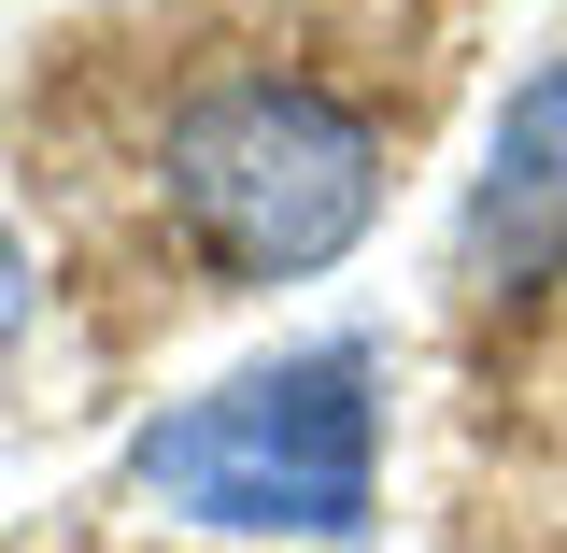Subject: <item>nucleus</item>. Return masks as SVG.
Instances as JSON below:
<instances>
[{"label": "nucleus", "mask_w": 567, "mask_h": 553, "mask_svg": "<svg viewBox=\"0 0 567 553\" xmlns=\"http://www.w3.org/2000/svg\"><path fill=\"white\" fill-rule=\"evenodd\" d=\"M128 483L199 525H256V540H369V511H383L369 341H312L284 369H241L185 412H156L128 440Z\"/></svg>", "instance_id": "obj_1"}, {"label": "nucleus", "mask_w": 567, "mask_h": 553, "mask_svg": "<svg viewBox=\"0 0 567 553\" xmlns=\"http://www.w3.org/2000/svg\"><path fill=\"white\" fill-rule=\"evenodd\" d=\"M156 185H171V213H185V242H199L213 270L298 284V270H327V256H354V227L383 213V142L327 85L241 71V85H199L171 114Z\"/></svg>", "instance_id": "obj_2"}, {"label": "nucleus", "mask_w": 567, "mask_h": 553, "mask_svg": "<svg viewBox=\"0 0 567 553\" xmlns=\"http://www.w3.org/2000/svg\"><path fill=\"white\" fill-rule=\"evenodd\" d=\"M554 270H567V58H539L483 142V185H468V284L525 298Z\"/></svg>", "instance_id": "obj_3"}, {"label": "nucleus", "mask_w": 567, "mask_h": 553, "mask_svg": "<svg viewBox=\"0 0 567 553\" xmlns=\"http://www.w3.org/2000/svg\"><path fill=\"white\" fill-rule=\"evenodd\" d=\"M29 341V242H14V227H0V355Z\"/></svg>", "instance_id": "obj_4"}]
</instances>
